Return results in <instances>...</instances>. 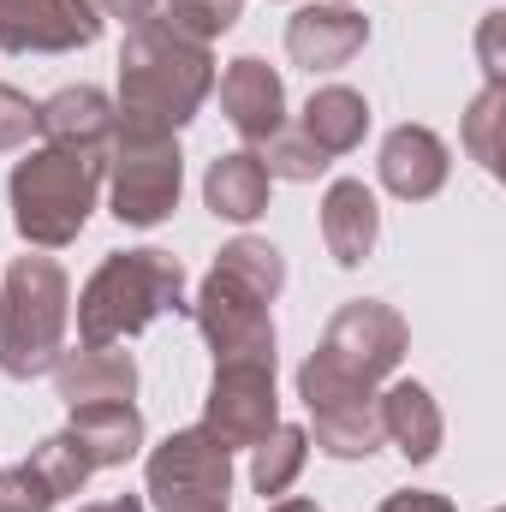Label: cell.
<instances>
[{"label":"cell","mask_w":506,"mask_h":512,"mask_svg":"<svg viewBox=\"0 0 506 512\" xmlns=\"http://www.w3.org/2000/svg\"><path fill=\"white\" fill-rule=\"evenodd\" d=\"M78 512H149L137 495H114V501H90V507H78Z\"/></svg>","instance_id":"obj_30"},{"label":"cell","mask_w":506,"mask_h":512,"mask_svg":"<svg viewBox=\"0 0 506 512\" xmlns=\"http://www.w3.org/2000/svg\"><path fill=\"white\" fill-rule=\"evenodd\" d=\"M72 322V280L54 256H18L0 286V370L36 382L60 364Z\"/></svg>","instance_id":"obj_6"},{"label":"cell","mask_w":506,"mask_h":512,"mask_svg":"<svg viewBox=\"0 0 506 512\" xmlns=\"http://www.w3.org/2000/svg\"><path fill=\"white\" fill-rule=\"evenodd\" d=\"M376 512H453L447 495H429V489H399V495H387Z\"/></svg>","instance_id":"obj_28"},{"label":"cell","mask_w":506,"mask_h":512,"mask_svg":"<svg viewBox=\"0 0 506 512\" xmlns=\"http://www.w3.org/2000/svg\"><path fill=\"white\" fill-rule=\"evenodd\" d=\"M381 239V209H376V191L364 179H334L328 197H322V245L340 268H358L370 262Z\"/></svg>","instance_id":"obj_15"},{"label":"cell","mask_w":506,"mask_h":512,"mask_svg":"<svg viewBox=\"0 0 506 512\" xmlns=\"http://www.w3.org/2000/svg\"><path fill=\"white\" fill-rule=\"evenodd\" d=\"M221 114L245 143H268L286 126V84H280V72L268 60H256V54H239L221 72Z\"/></svg>","instance_id":"obj_12"},{"label":"cell","mask_w":506,"mask_h":512,"mask_svg":"<svg viewBox=\"0 0 506 512\" xmlns=\"http://www.w3.org/2000/svg\"><path fill=\"white\" fill-rule=\"evenodd\" d=\"M268 191H274V179H268V167H262L256 149H233V155L209 161V173H203L209 215L215 221H233V227H251L256 215L268 209Z\"/></svg>","instance_id":"obj_17"},{"label":"cell","mask_w":506,"mask_h":512,"mask_svg":"<svg viewBox=\"0 0 506 512\" xmlns=\"http://www.w3.org/2000/svg\"><path fill=\"white\" fill-rule=\"evenodd\" d=\"M108 185V149H60L42 143L12 167V221L24 245L60 251L84 233L96 197Z\"/></svg>","instance_id":"obj_4"},{"label":"cell","mask_w":506,"mask_h":512,"mask_svg":"<svg viewBox=\"0 0 506 512\" xmlns=\"http://www.w3.org/2000/svg\"><path fill=\"white\" fill-rule=\"evenodd\" d=\"M298 131L334 161V155H352L358 143H364V131H370V102L352 90V84H322L310 102H304V120Z\"/></svg>","instance_id":"obj_19"},{"label":"cell","mask_w":506,"mask_h":512,"mask_svg":"<svg viewBox=\"0 0 506 512\" xmlns=\"http://www.w3.org/2000/svg\"><path fill=\"white\" fill-rule=\"evenodd\" d=\"M96 6H102V18H120V24L155 18V0H96Z\"/></svg>","instance_id":"obj_29"},{"label":"cell","mask_w":506,"mask_h":512,"mask_svg":"<svg viewBox=\"0 0 506 512\" xmlns=\"http://www.w3.org/2000/svg\"><path fill=\"white\" fill-rule=\"evenodd\" d=\"M268 512H322V507L304 501V495H280V501H268Z\"/></svg>","instance_id":"obj_31"},{"label":"cell","mask_w":506,"mask_h":512,"mask_svg":"<svg viewBox=\"0 0 506 512\" xmlns=\"http://www.w3.org/2000/svg\"><path fill=\"white\" fill-rule=\"evenodd\" d=\"M149 501L155 512H227V495H233V453L197 423V429H173L149 465Z\"/></svg>","instance_id":"obj_8"},{"label":"cell","mask_w":506,"mask_h":512,"mask_svg":"<svg viewBox=\"0 0 506 512\" xmlns=\"http://www.w3.org/2000/svg\"><path fill=\"white\" fill-rule=\"evenodd\" d=\"M239 12H245V0H155V18H161L167 30L191 36V42L227 36V30L239 24Z\"/></svg>","instance_id":"obj_22"},{"label":"cell","mask_w":506,"mask_h":512,"mask_svg":"<svg viewBox=\"0 0 506 512\" xmlns=\"http://www.w3.org/2000/svg\"><path fill=\"white\" fill-rule=\"evenodd\" d=\"M304 459H310V429H298V423H274V429L251 447V489L262 495V501H280V495L298 483Z\"/></svg>","instance_id":"obj_21"},{"label":"cell","mask_w":506,"mask_h":512,"mask_svg":"<svg viewBox=\"0 0 506 512\" xmlns=\"http://www.w3.org/2000/svg\"><path fill=\"white\" fill-rule=\"evenodd\" d=\"M376 417H381V441H393L411 465H429L441 453V405L423 382H393L387 393H376Z\"/></svg>","instance_id":"obj_16"},{"label":"cell","mask_w":506,"mask_h":512,"mask_svg":"<svg viewBox=\"0 0 506 512\" xmlns=\"http://www.w3.org/2000/svg\"><path fill=\"white\" fill-rule=\"evenodd\" d=\"M191 310L185 304V268L173 251H114L78 292V340L84 346H120L143 334L155 316Z\"/></svg>","instance_id":"obj_5"},{"label":"cell","mask_w":506,"mask_h":512,"mask_svg":"<svg viewBox=\"0 0 506 512\" xmlns=\"http://www.w3.org/2000/svg\"><path fill=\"white\" fill-rule=\"evenodd\" d=\"M376 167H381V185H387L399 203H429V197L447 185L453 155H447V143L429 126H393L381 137Z\"/></svg>","instance_id":"obj_13"},{"label":"cell","mask_w":506,"mask_h":512,"mask_svg":"<svg viewBox=\"0 0 506 512\" xmlns=\"http://www.w3.org/2000/svg\"><path fill=\"white\" fill-rule=\"evenodd\" d=\"M364 42H370V18L352 0H310L286 24V54L304 72H340L346 60L364 54Z\"/></svg>","instance_id":"obj_11"},{"label":"cell","mask_w":506,"mask_h":512,"mask_svg":"<svg viewBox=\"0 0 506 512\" xmlns=\"http://www.w3.org/2000/svg\"><path fill=\"white\" fill-rule=\"evenodd\" d=\"M102 36L96 0H0V54H72Z\"/></svg>","instance_id":"obj_10"},{"label":"cell","mask_w":506,"mask_h":512,"mask_svg":"<svg viewBox=\"0 0 506 512\" xmlns=\"http://www.w3.org/2000/svg\"><path fill=\"white\" fill-rule=\"evenodd\" d=\"M54 507H60V495L48 489V477L30 459L0 471V512H54Z\"/></svg>","instance_id":"obj_26"},{"label":"cell","mask_w":506,"mask_h":512,"mask_svg":"<svg viewBox=\"0 0 506 512\" xmlns=\"http://www.w3.org/2000/svg\"><path fill=\"white\" fill-rule=\"evenodd\" d=\"M411 328L393 304L352 298L334 310L322 346L298 364V399L304 411H340V405H376V387L405 364Z\"/></svg>","instance_id":"obj_1"},{"label":"cell","mask_w":506,"mask_h":512,"mask_svg":"<svg viewBox=\"0 0 506 512\" xmlns=\"http://www.w3.org/2000/svg\"><path fill=\"white\" fill-rule=\"evenodd\" d=\"M274 423H280L274 364H268V358L215 364V382H209V399H203V429H209L227 453H239V447H256Z\"/></svg>","instance_id":"obj_9"},{"label":"cell","mask_w":506,"mask_h":512,"mask_svg":"<svg viewBox=\"0 0 506 512\" xmlns=\"http://www.w3.org/2000/svg\"><path fill=\"white\" fill-rule=\"evenodd\" d=\"M36 131V102L12 84H0V149H24Z\"/></svg>","instance_id":"obj_27"},{"label":"cell","mask_w":506,"mask_h":512,"mask_svg":"<svg viewBox=\"0 0 506 512\" xmlns=\"http://www.w3.org/2000/svg\"><path fill=\"white\" fill-rule=\"evenodd\" d=\"M36 131L60 149H108L114 137V102L96 84H72L48 102H36Z\"/></svg>","instance_id":"obj_18"},{"label":"cell","mask_w":506,"mask_h":512,"mask_svg":"<svg viewBox=\"0 0 506 512\" xmlns=\"http://www.w3.org/2000/svg\"><path fill=\"white\" fill-rule=\"evenodd\" d=\"M72 441L84 447V459L96 465V471H108V465H126L131 453L143 447V411L120 399V405H78L72 411Z\"/></svg>","instance_id":"obj_20"},{"label":"cell","mask_w":506,"mask_h":512,"mask_svg":"<svg viewBox=\"0 0 506 512\" xmlns=\"http://www.w3.org/2000/svg\"><path fill=\"white\" fill-rule=\"evenodd\" d=\"M256 155H262V167H268V179H316V173H328V155L304 137L298 126H280L268 143H256Z\"/></svg>","instance_id":"obj_23"},{"label":"cell","mask_w":506,"mask_h":512,"mask_svg":"<svg viewBox=\"0 0 506 512\" xmlns=\"http://www.w3.org/2000/svg\"><path fill=\"white\" fill-rule=\"evenodd\" d=\"M48 376H54V393H60L66 411H78V405H120V399L137 393V364H131V352H114V346L60 352V364Z\"/></svg>","instance_id":"obj_14"},{"label":"cell","mask_w":506,"mask_h":512,"mask_svg":"<svg viewBox=\"0 0 506 512\" xmlns=\"http://www.w3.org/2000/svg\"><path fill=\"white\" fill-rule=\"evenodd\" d=\"M30 465H36V471L48 477V489H54L60 501H66V495H78V489L90 483V471H96V465L84 459V447L72 441V429H60V435H48V441H42V447L30 453Z\"/></svg>","instance_id":"obj_24"},{"label":"cell","mask_w":506,"mask_h":512,"mask_svg":"<svg viewBox=\"0 0 506 512\" xmlns=\"http://www.w3.org/2000/svg\"><path fill=\"white\" fill-rule=\"evenodd\" d=\"M280 286H286V262L268 239L221 245L209 280L197 286V304H191L215 364H233V358H268L274 364V316H268V304L280 298Z\"/></svg>","instance_id":"obj_3"},{"label":"cell","mask_w":506,"mask_h":512,"mask_svg":"<svg viewBox=\"0 0 506 512\" xmlns=\"http://www.w3.org/2000/svg\"><path fill=\"white\" fill-rule=\"evenodd\" d=\"M215 90V54L209 42H191L179 30H167L161 18H143L126 30L120 48V102L114 120L143 131H179L197 120V108Z\"/></svg>","instance_id":"obj_2"},{"label":"cell","mask_w":506,"mask_h":512,"mask_svg":"<svg viewBox=\"0 0 506 512\" xmlns=\"http://www.w3.org/2000/svg\"><path fill=\"white\" fill-rule=\"evenodd\" d=\"M506 108V84H489L477 102H471V114H465V149L489 167V173H501V143H495V131H501V114Z\"/></svg>","instance_id":"obj_25"},{"label":"cell","mask_w":506,"mask_h":512,"mask_svg":"<svg viewBox=\"0 0 506 512\" xmlns=\"http://www.w3.org/2000/svg\"><path fill=\"white\" fill-rule=\"evenodd\" d=\"M179 191H185L179 137L114 120V137H108V203H114V221L161 227L179 209Z\"/></svg>","instance_id":"obj_7"}]
</instances>
